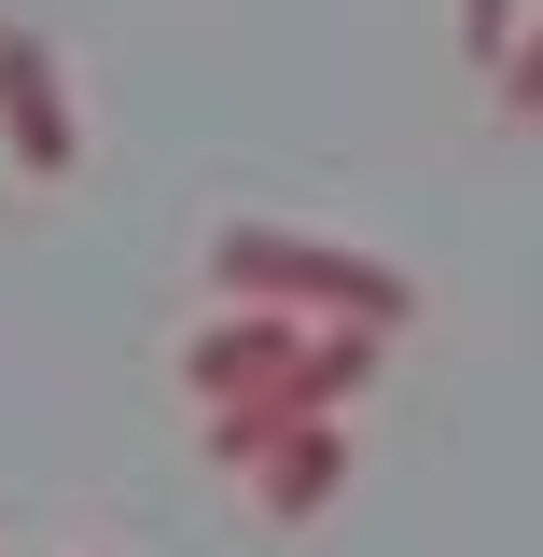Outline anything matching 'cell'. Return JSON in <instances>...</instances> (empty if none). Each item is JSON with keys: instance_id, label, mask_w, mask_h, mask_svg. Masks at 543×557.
Masks as SVG:
<instances>
[{"instance_id": "1", "label": "cell", "mask_w": 543, "mask_h": 557, "mask_svg": "<svg viewBox=\"0 0 543 557\" xmlns=\"http://www.w3.org/2000/svg\"><path fill=\"white\" fill-rule=\"evenodd\" d=\"M209 278H223V307H293V321H348V335L418 321L405 265H377L348 237H293V223H223L209 237Z\"/></svg>"}, {"instance_id": "2", "label": "cell", "mask_w": 543, "mask_h": 557, "mask_svg": "<svg viewBox=\"0 0 543 557\" xmlns=\"http://www.w3.org/2000/svg\"><path fill=\"white\" fill-rule=\"evenodd\" d=\"M307 335H321V321H293V307H223V321H196V335H182L196 418L251 405V391H293V376H307Z\"/></svg>"}, {"instance_id": "3", "label": "cell", "mask_w": 543, "mask_h": 557, "mask_svg": "<svg viewBox=\"0 0 543 557\" xmlns=\"http://www.w3.org/2000/svg\"><path fill=\"white\" fill-rule=\"evenodd\" d=\"M0 153H14L28 182H70V168H84V112H70V70H57V42H42L28 14H0Z\"/></svg>"}, {"instance_id": "4", "label": "cell", "mask_w": 543, "mask_h": 557, "mask_svg": "<svg viewBox=\"0 0 543 557\" xmlns=\"http://www.w3.org/2000/svg\"><path fill=\"white\" fill-rule=\"evenodd\" d=\"M335 487H348V432H335V418H307V432H293V446H279L266 474H251V502H266L279 530H307V516H321V502H335Z\"/></svg>"}, {"instance_id": "5", "label": "cell", "mask_w": 543, "mask_h": 557, "mask_svg": "<svg viewBox=\"0 0 543 557\" xmlns=\"http://www.w3.org/2000/svg\"><path fill=\"white\" fill-rule=\"evenodd\" d=\"M293 432H307V391H251V405H223V418H209L196 446L223 460V474H266V460L293 446Z\"/></svg>"}, {"instance_id": "6", "label": "cell", "mask_w": 543, "mask_h": 557, "mask_svg": "<svg viewBox=\"0 0 543 557\" xmlns=\"http://www.w3.org/2000/svg\"><path fill=\"white\" fill-rule=\"evenodd\" d=\"M377 348H391V335L321 321V335H307V376H293V391H307V418H348V405H362V391H377Z\"/></svg>"}, {"instance_id": "7", "label": "cell", "mask_w": 543, "mask_h": 557, "mask_svg": "<svg viewBox=\"0 0 543 557\" xmlns=\"http://www.w3.org/2000/svg\"><path fill=\"white\" fill-rule=\"evenodd\" d=\"M502 112H543V14L516 28V57H502Z\"/></svg>"}, {"instance_id": "8", "label": "cell", "mask_w": 543, "mask_h": 557, "mask_svg": "<svg viewBox=\"0 0 543 557\" xmlns=\"http://www.w3.org/2000/svg\"><path fill=\"white\" fill-rule=\"evenodd\" d=\"M460 42L502 70V57H516V0H460Z\"/></svg>"}]
</instances>
